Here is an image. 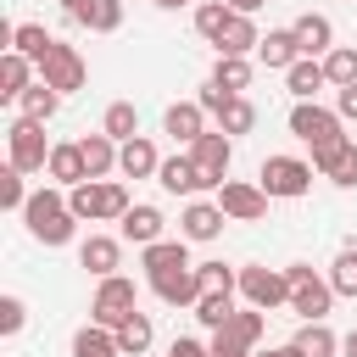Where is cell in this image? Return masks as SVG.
Returning a JSON list of instances; mask_svg holds the SVG:
<instances>
[{"instance_id": "22", "label": "cell", "mask_w": 357, "mask_h": 357, "mask_svg": "<svg viewBox=\"0 0 357 357\" xmlns=\"http://www.w3.org/2000/svg\"><path fill=\"white\" fill-rule=\"evenodd\" d=\"M45 173H50V184H61V190L84 184V178H89V167H84V151H78V139H61V145H50V162H45Z\"/></svg>"}, {"instance_id": "27", "label": "cell", "mask_w": 357, "mask_h": 357, "mask_svg": "<svg viewBox=\"0 0 357 357\" xmlns=\"http://www.w3.org/2000/svg\"><path fill=\"white\" fill-rule=\"evenodd\" d=\"M78 151H84V167H89V178H106V173L117 167V151H123V145H117L106 128H95V134H84V139H78Z\"/></svg>"}, {"instance_id": "54", "label": "cell", "mask_w": 357, "mask_h": 357, "mask_svg": "<svg viewBox=\"0 0 357 357\" xmlns=\"http://www.w3.org/2000/svg\"><path fill=\"white\" fill-rule=\"evenodd\" d=\"M151 6H162V0H151Z\"/></svg>"}, {"instance_id": "23", "label": "cell", "mask_w": 357, "mask_h": 357, "mask_svg": "<svg viewBox=\"0 0 357 357\" xmlns=\"http://www.w3.org/2000/svg\"><path fill=\"white\" fill-rule=\"evenodd\" d=\"M33 73H39V61H28L22 50H0V100H22V89L33 84Z\"/></svg>"}, {"instance_id": "1", "label": "cell", "mask_w": 357, "mask_h": 357, "mask_svg": "<svg viewBox=\"0 0 357 357\" xmlns=\"http://www.w3.org/2000/svg\"><path fill=\"white\" fill-rule=\"evenodd\" d=\"M22 223H28V234H33L39 245H67V240L78 234V218H73V206H67V190H61V184L33 190V195H28V206H22Z\"/></svg>"}, {"instance_id": "30", "label": "cell", "mask_w": 357, "mask_h": 357, "mask_svg": "<svg viewBox=\"0 0 357 357\" xmlns=\"http://www.w3.org/2000/svg\"><path fill=\"white\" fill-rule=\"evenodd\" d=\"M56 112H61V95H56L45 78H39V84H28V89H22V100H17V117H33V123H50Z\"/></svg>"}, {"instance_id": "31", "label": "cell", "mask_w": 357, "mask_h": 357, "mask_svg": "<svg viewBox=\"0 0 357 357\" xmlns=\"http://www.w3.org/2000/svg\"><path fill=\"white\" fill-rule=\"evenodd\" d=\"M73 357H123V346H117V335L106 324H84L73 335Z\"/></svg>"}, {"instance_id": "16", "label": "cell", "mask_w": 357, "mask_h": 357, "mask_svg": "<svg viewBox=\"0 0 357 357\" xmlns=\"http://www.w3.org/2000/svg\"><path fill=\"white\" fill-rule=\"evenodd\" d=\"M139 268H145V279H162V273H173V268H190V240L178 234V240H151V245H139Z\"/></svg>"}, {"instance_id": "33", "label": "cell", "mask_w": 357, "mask_h": 357, "mask_svg": "<svg viewBox=\"0 0 357 357\" xmlns=\"http://www.w3.org/2000/svg\"><path fill=\"white\" fill-rule=\"evenodd\" d=\"M234 296H240V290H201V301H195L190 312H195L206 329H223V324L234 318Z\"/></svg>"}, {"instance_id": "46", "label": "cell", "mask_w": 357, "mask_h": 357, "mask_svg": "<svg viewBox=\"0 0 357 357\" xmlns=\"http://www.w3.org/2000/svg\"><path fill=\"white\" fill-rule=\"evenodd\" d=\"M167 357H212V346H206V340H195V335H178V340L167 346Z\"/></svg>"}, {"instance_id": "2", "label": "cell", "mask_w": 357, "mask_h": 357, "mask_svg": "<svg viewBox=\"0 0 357 357\" xmlns=\"http://www.w3.org/2000/svg\"><path fill=\"white\" fill-rule=\"evenodd\" d=\"M67 206H73L78 223H112V218H123L134 201H128V190H123L117 178H84V184L67 190Z\"/></svg>"}, {"instance_id": "35", "label": "cell", "mask_w": 357, "mask_h": 357, "mask_svg": "<svg viewBox=\"0 0 357 357\" xmlns=\"http://www.w3.org/2000/svg\"><path fill=\"white\" fill-rule=\"evenodd\" d=\"M218 128H223L229 139L251 134V128H257V106H251L245 95H229V100H223V112H218Z\"/></svg>"}, {"instance_id": "8", "label": "cell", "mask_w": 357, "mask_h": 357, "mask_svg": "<svg viewBox=\"0 0 357 357\" xmlns=\"http://www.w3.org/2000/svg\"><path fill=\"white\" fill-rule=\"evenodd\" d=\"M39 78H45L56 95H78V89L89 84V61H84L73 45H61V39H56V45H50V56L39 61Z\"/></svg>"}, {"instance_id": "19", "label": "cell", "mask_w": 357, "mask_h": 357, "mask_svg": "<svg viewBox=\"0 0 357 357\" xmlns=\"http://www.w3.org/2000/svg\"><path fill=\"white\" fill-rule=\"evenodd\" d=\"M162 206H151V201H134L123 218H117V229H123V240L128 245H151V240H162Z\"/></svg>"}, {"instance_id": "5", "label": "cell", "mask_w": 357, "mask_h": 357, "mask_svg": "<svg viewBox=\"0 0 357 357\" xmlns=\"http://www.w3.org/2000/svg\"><path fill=\"white\" fill-rule=\"evenodd\" d=\"M284 279H290V312H296V318H329V307H335V284L318 279L312 262H290Z\"/></svg>"}, {"instance_id": "44", "label": "cell", "mask_w": 357, "mask_h": 357, "mask_svg": "<svg viewBox=\"0 0 357 357\" xmlns=\"http://www.w3.org/2000/svg\"><path fill=\"white\" fill-rule=\"evenodd\" d=\"M195 273H201V284H206V290H240V273H234V268H223V262H195Z\"/></svg>"}, {"instance_id": "13", "label": "cell", "mask_w": 357, "mask_h": 357, "mask_svg": "<svg viewBox=\"0 0 357 357\" xmlns=\"http://www.w3.org/2000/svg\"><path fill=\"white\" fill-rule=\"evenodd\" d=\"M312 167H318V178H329L335 190H357V139H340V145L312 151Z\"/></svg>"}, {"instance_id": "28", "label": "cell", "mask_w": 357, "mask_h": 357, "mask_svg": "<svg viewBox=\"0 0 357 357\" xmlns=\"http://www.w3.org/2000/svg\"><path fill=\"white\" fill-rule=\"evenodd\" d=\"M112 335H117L123 357H145V351H151V340H156V324H151V312H139V307H134V312H128Z\"/></svg>"}, {"instance_id": "43", "label": "cell", "mask_w": 357, "mask_h": 357, "mask_svg": "<svg viewBox=\"0 0 357 357\" xmlns=\"http://www.w3.org/2000/svg\"><path fill=\"white\" fill-rule=\"evenodd\" d=\"M22 324H28V301L22 296H0V335L11 340V335H22Z\"/></svg>"}, {"instance_id": "12", "label": "cell", "mask_w": 357, "mask_h": 357, "mask_svg": "<svg viewBox=\"0 0 357 357\" xmlns=\"http://www.w3.org/2000/svg\"><path fill=\"white\" fill-rule=\"evenodd\" d=\"M223 223H229V212H223L218 201H201V195H190V201H184V212H178V234H184L190 245L218 240V234H223Z\"/></svg>"}, {"instance_id": "17", "label": "cell", "mask_w": 357, "mask_h": 357, "mask_svg": "<svg viewBox=\"0 0 357 357\" xmlns=\"http://www.w3.org/2000/svg\"><path fill=\"white\" fill-rule=\"evenodd\" d=\"M151 290H156V301H167V307H195L206 284H201V273H195V262H190V268H173V273L151 279Z\"/></svg>"}, {"instance_id": "47", "label": "cell", "mask_w": 357, "mask_h": 357, "mask_svg": "<svg viewBox=\"0 0 357 357\" xmlns=\"http://www.w3.org/2000/svg\"><path fill=\"white\" fill-rule=\"evenodd\" d=\"M195 100H201V106H206V117H218V112H223V100H229V89H218V84H212V78H206V84H201V95H195Z\"/></svg>"}, {"instance_id": "34", "label": "cell", "mask_w": 357, "mask_h": 357, "mask_svg": "<svg viewBox=\"0 0 357 357\" xmlns=\"http://www.w3.org/2000/svg\"><path fill=\"white\" fill-rule=\"evenodd\" d=\"M100 128H106L117 145L134 139V134H139V106H134V100H112V106L100 112Z\"/></svg>"}, {"instance_id": "9", "label": "cell", "mask_w": 357, "mask_h": 357, "mask_svg": "<svg viewBox=\"0 0 357 357\" xmlns=\"http://www.w3.org/2000/svg\"><path fill=\"white\" fill-rule=\"evenodd\" d=\"M268 190L262 184H251V178H223L218 184V206L229 212V223H262L268 218Z\"/></svg>"}, {"instance_id": "53", "label": "cell", "mask_w": 357, "mask_h": 357, "mask_svg": "<svg viewBox=\"0 0 357 357\" xmlns=\"http://www.w3.org/2000/svg\"><path fill=\"white\" fill-rule=\"evenodd\" d=\"M251 357H279V351H273V346H268V351H251Z\"/></svg>"}, {"instance_id": "14", "label": "cell", "mask_w": 357, "mask_h": 357, "mask_svg": "<svg viewBox=\"0 0 357 357\" xmlns=\"http://www.w3.org/2000/svg\"><path fill=\"white\" fill-rule=\"evenodd\" d=\"M162 134L190 151V145L206 134V106H201V100H173V106L162 112Z\"/></svg>"}, {"instance_id": "26", "label": "cell", "mask_w": 357, "mask_h": 357, "mask_svg": "<svg viewBox=\"0 0 357 357\" xmlns=\"http://www.w3.org/2000/svg\"><path fill=\"white\" fill-rule=\"evenodd\" d=\"M257 61H262V67H279V73H284V67H296V61H301L296 33H290V28H268V33H262V45H257Z\"/></svg>"}, {"instance_id": "37", "label": "cell", "mask_w": 357, "mask_h": 357, "mask_svg": "<svg viewBox=\"0 0 357 357\" xmlns=\"http://www.w3.org/2000/svg\"><path fill=\"white\" fill-rule=\"evenodd\" d=\"M78 22H84L89 33H117V28H123V0H89V6L78 11Z\"/></svg>"}, {"instance_id": "45", "label": "cell", "mask_w": 357, "mask_h": 357, "mask_svg": "<svg viewBox=\"0 0 357 357\" xmlns=\"http://www.w3.org/2000/svg\"><path fill=\"white\" fill-rule=\"evenodd\" d=\"M206 346H212V357H251V346H240L229 329H212V340H206Z\"/></svg>"}, {"instance_id": "32", "label": "cell", "mask_w": 357, "mask_h": 357, "mask_svg": "<svg viewBox=\"0 0 357 357\" xmlns=\"http://www.w3.org/2000/svg\"><path fill=\"white\" fill-rule=\"evenodd\" d=\"M251 56H218V67H212V84L218 89H229V95H245L251 89Z\"/></svg>"}, {"instance_id": "7", "label": "cell", "mask_w": 357, "mask_h": 357, "mask_svg": "<svg viewBox=\"0 0 357 357\" xmlns=\"http://www.w3.org/2000/svg\"><path fill=\"white\" fill-rule=\"evenodd\" d=\"M139 307V296H134V279H123V273H106V279H95V296H89V324H106V329H117L128 312Z\"/></svg>"}, {"instance_id": "40", "label": "cell", "mask_w": 357, "mask_h": 357, "mask_svg": "<svg viewBox=\"0 0 357 357\" xmlns=\"http://www.w3.org/2000/svg\"><path fill=\"white\" fill-rule=\"evenodd\" d=\"M234 11H229V0H201L195 6V33L206 39V45H218V33H223V22H229Z\"/></svg>"}, {"instance_id": "36", "label": "cell", "mask_w": 357, "mask_h": 357, "mask_svg": "<svg viewBox=\"0 0 357 357\" xmlns=\"http://www.w3.org/2000/svg\"><path fill=\"white\" fill-rule=\"evenodd\" d=\"M223 329H229V335H234L240 346H251V351H257V340H262V329H268V312L245 301V307H234V318H229Z\"/></svg>"}, {"instance_id": "41", "label": "cell", "mask_w": 357, "mask_h": 357, "mask_svg": "<svg viewBox=\"0 0 357 357\" xmlns=\"http://www.w3.org/2000/svg\"><path fill=\"white\" fill-rule=\"evenodd\" d=\"M22 178H28L22 167H11V162L0 167V206H6V212H22V206H28V195H33Z\"/></svg>"}, {"instance_id": "48", "label": "cell", "mask_w": 357, "mask_h": 357, "mask_svg": "<svg viewBox=\"0 0 357 357\" xmlns=\"http://www.w3.org/2000/svg\"><path fill=\"white\" fill-rule=\"evenodd\" d=\"M335 112H340L346 123H357V84H340V89H335Z\"/></svg>"}, {"instance_id": "50", "label": "cell", "mask_w": 357, "mask_h": 357, "mask_svg": "<svg viewBox=\"0 0 357 357\" xmlns=\"http://www.w3.org/2000/svg\"><path fill=\"white\" fill-rule=\"evenodd\" d=\"M340 357H357V329H351V335H340Z\"/></svg>"}, {"instance_id": "10", "label": "cell", "mask_w": 357, "mask_h": 357, "mask_svg": "<svg viewBox=\"0 0 357 357\" xmlns=\"http://www.w3.org/2000/svg\"><path fill=\"white\" fill-rule=\"evenodd\" d=\"M240 301L273 312V307H290V279L284 268H240Z\"/></svg>"}, {"instance_id": "42", "label": "cell", "mask_w": 357, "mask_h": 357, "mask_svg": "<svg viewBox=\"0 0 357 357\" xmlns=\"http://www.w3.org/2000/svg\"><path fill=\"white\" fill-rule=\"evenodd\" d=\"M324 73H329L335 89H340V84H357V45H335V50L324 56Z\"/></svg>"}, {"instance_id": "39", "label": "cell", "mask_w": 357, "mask_h": 357, "mask_svg": "<svg viewBox=\"0 0 357 357\" xmlns=\"http://www.w3.org/2000/svg\"><path fill=\"white\" fill-rule=\"evenodd\" d=\"M329 284H335V296H351V301H357V245H340V251H335Z\"/></svg>"}, {"instance_id": "25", "label": "cell", "mask_w": 357, "mask_h": 357, "mask_svg": "<svg viewBox=\"0 0 357 357\" xmlns=\"http://www.w3.org/2000/svg\"><path fill=\"white\" fill-rule=\"evenodd\" d=\"M262 45V33H257V22L245 17V11H234L229 22H223V33H218V56H251Z\"/></svg>"}, {"instance_id": "6", "label": "cell", "mask_w": 357, "mask_h": 357, "mask_svg": "<svg viewBox=\"0 0 357 357\" xmlns=\"http://www.w3.org/2000/svg\"><path fill=\"white\" fill-rule=\"evenodd\" d=\"M6 162H11V167H22V173H45V162H50L45 123H33V117H17V123L6 128Z\"/></svg>"}, {"instance_id": "21", "label": "cell", "mask_w": 357, "mask_h": 357, "mask_svg": "<svg viewBox=\"0 0 357 357\" xmlns=\"http://www.w3.org/2000/svg\"><path fill=\"white\" fill-rule=\"evenodd\" d=\"M284 89L296 100H318V89H335L329 73H324V56H301L296 67H284Z\"/></svg>"}, {"instance_id": "15", "label": "cell", "mask_w": 357, "mask_h": 357, "mask_svg": "<svg viewBox=\"0 0 357 357\" xmlns=\"http://www.w3.org/2000/svg\"><path fill=\"white\" fill-rule=\"evenodd\" d=\"M156 184L167 190V195H201L206 190V178H201V167L190 162V151H178V156H162V167H156Z\"/></svg>"}, {"instance_id": "52", "label": "cell", "mask_w": 357, "mask_h": 357, "mask_svg": "<svg viewBox=\"0 0 357 357\" xmlns=\"http://www.w3.org/2000/svg\"><path fill=\"white\" fill-rule=\"evenodd\" d=\"M273 351H279V357H307V351H301L296 340H290V346H273Z\"/></svg>"}, {"instance_id": "4", "label": "cell", "mask_w": 357, "mask_h": 357, "mask_svg": "<svg viewBox=\"0 0 357 357\" xmlns=\"http://www.w3.org/2000/svg\"><path fill=\"white\" fill-rule=\"evenodd\" d=\"M312 162H301V156H262V167H257V184L273 195V201H301L307 190H312Z\"/></svg>"}, {"instance_id": "3", "label": "cell", "mask_w": 357, "mask_h": 357, "mask_svg": "<svg viewBox=\"0 0 357 357\" xmlns=\"http://www.w3.org/2000/svg\"><path fill=\"white\" fill-rule=\"evenodd\" d=\"M290 134H296L301 145L324 151V145H340V139H346V117H340L335 106H318V100H296V106H290Z\"/></svg>"}, {"instance_id": "20", "label": "cell", "mask_w": 357, "mask_h": 357, "mask_svg": "<svg viewBox=\"0 0 357 357\" xmlns=\"http://www.w3.org/2000/svg\"><path fill=\"white\" fill-rule=\"evenodd\" d=\"M78 268L95 273V279L117 273V268H123V240H112V234H89V240L78 245Z\"/></svg>"}, {"instance_id": "18", "label": "cell", "mask_w": 357, "mask_h": 357, "mask_svg": "<svg viewBox=\"0 0 357 357\" xmlns=\"http://www.w3.org/2000/svg\"><path fill=\"white\" fill-rule=\"evenodd\" d=\"M290 33H296L301 56H329V50H335V22H329L324 11H301V17L290 22Z\"/></svg>"}, {"instance_id": "11", "label": "cell", "mask_w": 357, "mask_h": 357, "mask_svg": "<svg viewBox=\"0 0 357 357\" xmlns=\"http://www.w3.org/2000/svg\"><path fill=\"white\" fill-rule=\"evenodd\" d=\"M190 162L201 167V178H206V190H218L223 178H229V162H234V139L223 134V128H206L195 145H190Z\"/></svg>"}, {"instance_id": "24", "label": "cell", "mask_w": 357, "mask_h": 357, "mask_svg": "<svg viewBox=\"0 0 357 357\" xmlns=\"http://www.w3.org/2000/svg\"><path fill=\"white\" fill-rule=\"evenodd\" d=\"M156 167H162V156H156V145L145 134L123 139V151H117V173L123 178H156Z\"/></svg>"}, {"instance_id": "49", "label": "cell", "mask_w": 357, "mask_h": 357, "mask_svg": "<svg viewBox=\"0 0 357 357\" xmlns=\"http://www.w3.org/2000/svg\"><path fill=\"white\" fill-rule=\"evenodd\" d=\"M262 6H268V0H229V11H245V17H257Z\"/></svg>"}, {"instance_id": "51", "label": "cell", "mask_w": 357, "mask_h": 357, "mask_svg": "<svg viewBox=\"0 0 357 357\" xmlns=\"http://www.w3.org/2000/svg\"><path fill=\"white\" fill-rule=\"evenodd\" d=\"M84 6H89V0H61V11H67L73 22H78V11H84Z\"/></svg>"}, {"instance_id": "38", "label": "cell", "mask_w": 357, "mask_h": 357, "mask_svg": "<svg viewBox=\"0 0 357 357\" xmlns=\"http://www.w3.org/2000/svg\"><path fill=\"white\" fill-rule=\"evenodd\" d=\"M50 45H56V33H45V22H17L11 50H22L28 61H45V56H50Z\"/></svg>"}, {"instance_id": "29", "label": "cell", "mask_w": 357, "mask_h": 357, "mask_svg": "<svg viewBox=\"0 0 357 357\" xmlns=\"http://www.w3.org/2000/svg\"><path fill=\"white\" fill-rule=\"evenodd\" d=\"M290 340H296L307 357H340V335H335L324 318H301V329H296Z\"/></svg>"}]
</instances>
